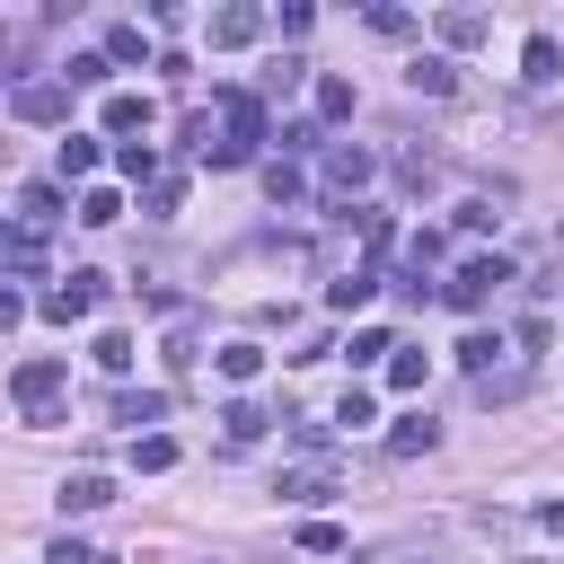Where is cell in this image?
<instances>
[{
	"mask_svg": "<svg viewBox=\"0 0 564 564\" xmlns=\"http://www.w3.org/2000/svg\"><path fill=\"white\" fill-rule=\"evenodd\" d=\"M335 423H352V432H361V423H370V388H344V405H335Z\"/></svg>",
	"mask_w": 564,
	"mask_h": 564,
	"instance_id": "obj_35",
	"label": "cell"
},
{
	"mask_svg": "<svg viewBox=\"0 0 564 564\" xmlns=\"http://www.w3.org/2000/svg\"><path fill=\"white\" fill-rule=\"evenodd\" d=\"M115 167H123V176H159V150H150V141H123Z\"/></svg>",
	"mask_w": 564,
	"mask_h": 564,
	"instance_id": "obj_29",
	"label": "cell"
},
{
	"mask_svg": "<svg viewBox=\"0 0 564 564\" xmlns=\"http://www.w3.org/2000/svg\"><path fill=\"white\" fill-rule=\"evenodd\" d=\"M0 273H44V238L35 229H9L0 238Z\"/></svg>",
	"mask_w": 564,
	"mask_h": 564,
	"instance_id": "obj_11",
	"label": "cell"
},
{
	"mask_svg": "<svg viewBox=\"0 0 564 564\" xmlns=\"http://www.w3.org/2000/svg\"><path fill=\"white\" fill-rule=\"evenodd\" d=\"M97 370H115V379H123V370H132V335H115V326H106V335H97Z\"/></svg>",
	"mask_w": 564,
	"mask_h": 564,
	"instance_id": "obj_27",
	"label": "cell"
},
{
	"mask_svg": "<svg viewBox=\"0 0 564 564\" xmlns=\"http://www.w3.org/2000/svg\"><path fill=\"white\" fill-rule=\"evenodd\" d=\"M432 441H441V423H432V414H405V423L388 432V458H423Z\"/></svg>",
	"mask_w": 564,
	"mask_h": 564,
	"instance_id": "obj_13",
	"label": "cell"
},
{
	"mask_svg": "<svg viewBox=\"0 0 564 564\" xmlns=\"http://www.w3.org/2000/svg\"><path fill=\"white\" fill-rule=\"evenodd\" d=\"M79 220H88V229L123 220V194H115V185H88V194H79Z\"/></svg>",
	"mask_w": 564,
	"mask_h": 564,
	"instance_id": "obj_23",
	"label": "cell"
},
{
	"mask_svg": "<svg viewBox=\"0 0 564 564\" xmlns=\"http://www.w3.org/2000/svg\"><path fill=\"white\" fill-rule=\"evenodd\" d=\"M256 141H264V106H256L247 88H220V106H212V141H203V159H212V167H247V159H256Z\"/></svg>",
	"mask_w": 564,
	"mask_h": 564,
	"instance_id": "obj_1",
	"label": "cell"
},
{
	"mask_svg": "<svg viewBox=\"0 0 564 564\" xmlns=\"http://www.w3.org/2000/svg\"><path fill=\"white\" fill-rule=\"evenodd\" d=\"M53 502H62V511H106V502H115V485H106L97 467H79V476H62V494H53Z\"/></svg>",
	"mask_w": 564,
	"mask_h": 564,
	"instance_id": "obj_9",
	"label": "cell"
},
{
	"mask_svg": "<svg viewBox=\"0 0 564 564\" xmlns=\"http://www.w3.org/2000/svg\"><path fill=\"white\" fill-rule=\"evenodd\" d=\"M18 317H26V291H9V282H0V335H9Z\"/></svg>",
	"mask_w": 564,
	"mask_h": 564,
	"instance_id": "obj_38",
	"label": "cell"
},
{
	"mask_svg": "<svg viewBox=\"0 0 564 564\" xmlns=\"http://www.w3.org/2000/svg\"><path fill=\"white\" fill-rule=\"evenodd\" d=\"M264 194H273V203H308V176H300L291 159H273V167H264Z\"/></svg>",
	"mask_w": 564,
	"mask_h": 564,
	"instance_id": "obj_21",
	"label": "cell"
},
{
	"mask_svg": "<svg viewBox=\"0 0 564 564\" xmlns=\"http://www.w3.org/2000/svg\"><path fill=\"white\" fill-rule=\"evenodd\" d=\"M379 352H397V344H388V326H361V335H352V361H379Z\"/></svg>",
	"mask_w": 564,
	"mask_h": 564,
	"instance_id": "obj_34",
	"label": "cell"
},
{
	"mask_svg": "<svg viewBox=\"0 0 564 564\" xmlns=\"http://www.w3.org/2000/svg\"><path fill=\"white\" fill-rule=\"evenodd\" d=\"M18 62H26V26H0V79H9Z\"/></svg>",
	"mask_w": 564,
	"mask_h": 564,
	"instance_id": "obj_36",
	"label": "cell"
},
{
	"mask_svg": "<svg viewBox=\"0 0 564 564\" xmlns=\"http://www.w3.org/2000/svg\"><path fill=\"white\" fill-rule=\"evenodd\" d=\"M106 132H115V141H132V132H150V97H132V88H115V97H106Z\"/></svg>",
	"mask_w": 564,
	"mask_h": 564,
	"instance_id": "obj_10",
	"label": "cell"
},
{
	"mask_svg": "<svg viewBox=\"0 0 564 564\" xmlns=\"http://www.w3.org/2000/svg\"><path fill=\"white\" fill-rule=\"evenodd\" d=\"M0 238H9V229H0Z\"/></svg>",
	"mask_w": 564,
	"mask_h": 564,
	"instance_id": "obj_40",
	"label": "cell"
},
{
	"mask_svg": "<svg viewBox=\"0 0 564 564\" xmlns=\"http://www.w3.org/2000/svg\"><path fill=\"white\" fill-rule=\"evenodd\" d=\"M35 308H44L53 326H79V317H97V308H106V273H70V282H53Z\"/></svg>",
	"mask_w": 564,
	"mask_h": 564,
	"instance_id": "obj_3",
	"label": "cell"
},
{
	"mask_svg": "<svg viewBox=\"0 0 564 564\" xmlns=\"http://www.w3.org/2000/svg\"><path fill=\"white\" fill-rule=\"evenodd\" d=\"M423 264H441V229H414L405 238V273H423Z\"/></svg>",
	"mask_w": 564,
	"mask_h": 564,
	"instance_id": "obj_30",
	"label": "cell"
},
{
	"mask_svg": "<svg viewBox=\"0 0 564 564\" xmlns=\"http://www.w3.org/2000/svg\"><path fill=\"white\" fill-rule=\"evenodd\" d=\"M256 370H264V344H220V379L229 388H247Z\"/></svg>",
	"mask_w": 564,
	"mask_h": 564,
	"instance_id": "obj_19",
	"label": "cell"
},
{
	"mask_svg": "<svg viewBox=\"0 0 564 564\" xmlns=\"http://www.w3.org/2000/svg\"><path fill=\"white\" fill-rule=\"evenodd\" d=\"M18 212H26V229L62 220V185H26V194H18Z\"/></svg>",
	"mask_w": 564,
	"mask_h": 564,
	"instance_id": "obj_22",
	"label": "cell"
},
{
	"mask_svg": "<svg viewBox=\"0 0 564 564\" xmlns=\"http://www.w3.org/2000/svg\"><path fill=\"white\" fill-rule=\"evenodd\" d=\"M44 564H97V555H88L79 538H53V546H44Z\"/></svg>",
	"mask_w": 564,
	"mask_h": 564,
	"instance_id": "obj_37",
	"label": "cell"
},
{
	"mask_svg": "<svg viewBox=\"0 0 564 564\" xmlns=\"http://www.w3.org/2000/svg\"><path fill=\"white\" fill-rule=\"evenodd\" d=\"M300 546H308V555H335V546H344V529H335V520H308V529H300Z\"/></svg>",
	"mask_w": 564,
	"mask_h": 564,
	"instance_id": "obj_33",
	"label": "cell"
},
{
	"mask_svg": "<svg viewBox=\"0 0 564 564\" xmlns=\"http://www.w3.org/2000/svg\"><path fill=\"white\" fill-rule=\"evenodd\" d=\"M167 414V388H115V423H159Z\"/></svg>",
	"mask_w": 564,
	"mask_h": 564,
	"instance_id": "obj_12",
	"label": "cell"
},
{
	"mask_svg": "<svg viewBox=\"0 0 564 564\" xmlns=\"http://www.w3.org/2000/svg\"><path fill=\"white\" fill-rule=\"evenodd\" d=\"M370 176H379V159H370V150H326V185H335V194H361Z\"/></svg>",
	"mask_w": 564,
	"mask_h": 564,
	"instance_id": "obj_8",
	"label": "cell"
},
{
	"mask_svg": "<svg viewBox=\"0 0 564 564\" xmlns=\"http://www.w3.org/2000/svg\"><path fill=\"white\" fill-rule=\"evenodd\" d=\"M405 79H414L423 97H449V88H458V70H449L441 53H414V62H405Z\"/></svg>",
	"mask_w": 564,
	"mask_h": 564,
	"instance_id": "obj_14",
	"label": "cell"
},
{
	"mask_svg": "<svg viewBox=\"0 0 564 564\" xmlns=\"http://www.w3.org/2000/svg\"><path fill=\"white\" fill-rule=\"evenodd\" d=\"M256 35H264V9H247V0H238V9H212V44H220V53H238V44H256Z\"/></svg>",
	"mask_w": 564,
	"mask_h": 564,
	"instance_id": "obj_7",
	"label": "cell"
},
{
	"mask_svg": "<svg viewBox=\"0 0 564 564\" xmlns=\"http://www.w3.org/2000/svg\"><path fill=\"white\" fill-rule=\"evenodd\" d=\"M485 9H441V44H485Z\"/></svg>",
	"mask_w": 564,
	"mask_h": 564,
	"instance_id": "obj_16",
	"label": "cell"
},
{
	"mask_svg": "<svg viewBox=\"0 0 564 564\" xmlns=\"http://www.w3.org/2000/svg\"><path fill=\"white\" fill-rule=\"evenodd\" d=\"M555 70H564V53H555V35H529V53H520V79H538V88H546Z\"/></svg>",
	"mask_w": 564,
	"mask_h": 564,
	"instance_id": "obj_18",
	"label": "cell"
},
{
	"mask_svg": "<svg viewBox=\"0 0 564 564\" xmlns=\"http://www.w3.org/2000/svg\"><path fill=\"white\" fill-rule=\"evenodd\" d=\"M494 352H502V335H467V344H458V370H476V379H494Z\"/></svg>",
	"mask_w": 564,
	"mask_h": 564,
	"instance_id": "obj_26",
	"label": "cell"
},
{
	"mask_svg": "<svg viewBox=\"0 0 564 564\" xmlns=\"http://www.w3.org/2000/svg\"><path fill=\"white\" fill-rule=\"evenodd\" d=\"M123 62H150V35L141 26H106V70H123Z\"/></svg>",
	"mask_w": 564,
	"mask_h": 564,
	"instance_id": "obj_17",
	"label": "cell"
},
{
	"mask_svg": "<svg viewBox=\"0 0 564 564\" xmlns=\"http://www.w3.org/2000/svg\"><path fill=\"white\" fill-rule=\"evenodd\" d=\"M62 388H70V361H18V379H9V397H18V414H53L62 405Z\"/></svg>",
	"mask_w": 564,
	"mask_h": 564,
	"instance_id": "obj_2",
	"label": "cell"
},
{
	"mask_svg": "<svg viewBox=\"0 0 564 564\" xmlns=\"http://www.w3.org/2000/svg\"><path fill=\"white\" fill-rule=\"evenodd\" d=\"M388 388H423V352H414V344L388 352Z\"/></svg>",
	"mask_w": 564,
	"mask_h": 564,
	"instance_id": "obj_28",
	"label": "cell"
},
{
	"mask_svg": "<svg viewBox=\"0 0 564 564\" xmlns=\"http://www.w3.org/2000/svg\"><path fill=\"white\" fill-rule=\"evenodd\" d=\"M9 115L18 123H70V79H18Z\"/></svg>",
	"mask_w": 564,
	"mask_h": 564,
	"instance_id": "obj_5",
	"label": "cell"
},
{
	"mask_svg": "<svg viewBox=\"0 0 564 564\" xmlns=\"http://www.w3.org/2000/svg\"><path fill=\"white\" fill-rule=\"evenodd\" d=\"M317 115H326V123H344V115H352V79H335V70H326V79H317Z\"/></svg>",
	"mask_w": 564,
	"mask_h": 564,
	"instance_id": "obj_25",
	"label": "cell"
},
{
	"mask_svg": "<svg viewBox=\"0 0 564 564\" xmlns=\"http://www.w3.org/2000/svg\"><path fill=\"white\" fill-rule=\"evenodd\" d=\"M335 485H344V458H326V449H308L300 467H282V476H273V494H282V502H326Z\"/></svg>",
	"mask_w": 564,
	"mask_h": 564,
	"instance_id": "obj_4",
	"label": "cell"
},
{
	"mask_svg": "<svg viewBox=\"0 0 564 564\" xmlns=\"http://www.w3.org/2000/svg\"><path fill=\"white\" fill-rule=\"evenodd\" d=\"M555 247H564V229H555Z\"/></svg>",
	"mask_w": 564,
	"mask_h": 564,
	"instance_id": "obj_39",
	"label": "cell"
},
{
	"mask_svg": "<svg viewBox=\"0 0 564 564\" xmlns=\"http://www.w3.org/2000/svg\"><path fill=\"white\" fill-rule=\"evenodd\" d=\"M132 467H141V476L176 467V441H167V432H141V441H132Z\"/></svg>",
	"mask_w": 564,
	"mask_h": 564,
	"instance_id": "obj_24",
	"label": "cell"
},
{
	"mask_svg": "<svg viewBox=\"0 0 564 564\" xmlns=\"http://www.w3.org/2000/svg\"><path fill=\"white\" fill-rule=\"evenodd\" d=\"M62 79H70V88H97V79H106V53H70V70H62Z\"/></svg>",
	"mask_w": 564,
	"mask_h": 564,
	"instance_id": "obj_31",
	"label": "cell"
},
{
	"mask_svg": "<svg viewBox=\"0 0 564 564\" xmlns=\"http://www.w3.org/2000/svg\"><path fill=\"white\" fill-rule=\"evenodd\" d=\"M370 291H379V282H370V273H344V282H335V291H326V300H335V308H361V300H370Z\"/></svg>",
	"mask_w": 564,
	"mask_h": 564,
	"instance_id": "obj_32",
	"label": "cell"
},
{
	"mask_svg": "<svg viewBox=\"0 0 564 564\" xmlns=\"http://www.w3.org/2000/svg\"><path fill=\"white\" fill-rule=\"evenodd\" d=\"M502 282H511V264H502V256H467V264L449 273V308H485Z\"/></svg>",
	"mask_w": 564,
	"mask_h": 564,
	"instance_id": "obj_6",
	"label": "cell"
},
{
	"mask_svg": "<svg viewBox=\"0 0 564 564\" xmlns=\"http://www.w3.org/2000/svg\"><path fill=\"white\" fill-rule=\"evenodd\" d=\"M220 432H229V441H256V432H264V405H256V397H229V405H220Z\"/></svg>",
	"mask_w": 564,
	"mask_h": 564,
	"instance_id": "obj_20",
	"label": "cell"
},
{
	"mask_svg": "<svg viewBox=\"0 0 564 564\" xmlns=\"http://www.w3.org/2000/svg\"><path fill=\"white\" fill-rule=\"evenodd\" d=\"M97 159H106V150H97V132H70V141H62V185L97 176Z\"/></svg>",
	"mask_w": 564,
	"mask_h": 564,
	"instance_id": "obj_15",
	"label": "cell"
}]
</instances>
